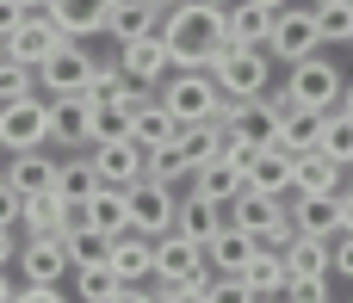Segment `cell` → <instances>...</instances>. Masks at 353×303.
Here are the masks:
<instances>
[{
	"label": "cell",
	"mask_w": 353,
	"mask_h": 303,
	"mask_svg": "<svg viewBox=\"0 0 353 303\" xmlns=\"http://www.w3.org/2000/svg\"><path fill=\"white\" fill-rule=\"evenodd\" d=\"M329 273L335 279H353V236H335L329 242Z\"/></svg>",
	"instance_id": "cell-43"
},
{
	"label": "cell",
	"mask_w": 353,
	"mask_h": 303,
	"mask_svg": "<svg viewBox=\"0 0 353 303\" xmlns=\"http://www.w3.org/2000/svg\"><path fill=\"white\" fill-rule=\"evenodd\" d=\"M12 260H19V236H6V229H0V273H6Z\"/></svg>",
	"instance_id": "cell-47"
},
{
	"label": "cell",
	"mask_w": 353,
	"mask_h": 303,
	"mask_svg": "<svg viewBox=\"0 0 353 303\" xmlns=\"http://www.w3.org/2000/svg\"><path fill=\"white\" fill-rule=\"evenodd\" d=\"M205 6H217V12H230V6H236V0H205Z\"/></svg>",
	"instance_id": "cell-56"
},
{
	"label": "cell",
	"mask_w": 353,
	"mask_h": 303,
	"mask_svg": "<svg viewBox=\"0 0 353 303\" xmlns=\"http://www.w3.org/2000/svg\"><path fill=\"white\" fill-rule=\"evenodd\" d=\"M0 62H6V37H0Z\"/></svg>",
	"instance_id": "cell-58"
},
{
	"label": "cell",
	"mask_w": 353,
	"mask_h": 303,
	"mask_svg": "<svg viewBox=\"0 0 353 303\" xmlns=\"http://www.w3.org/2000/svg\"><path fill=\"white\" fill-rule=\"evenodd\" d=\"M19 12H50V0H12Z\"/></svg>",
	"instance_id": "cell-52"
},
{
	"label": "cell",
	"mask_w": 353,
	"mask_h": 303,
	"mask_svg": "<svg viewBox=\"0 0 353 303\" xmlns=\"http://www.w3.org/2000/svg\"><path fill=\"white\" fill-rule=\"evenodd\" d=\"M347 50H353V43H347Z\"/></svg>",
	"instance_id": "cell-59"
},
{
	"label": "cell",
	"mask_w": 353,
	"mask_h": 303,
	"mask_svg": "<svg viewBox=\"0 0 353 303\" xmlns=\"http://www.w3.org/2000/svg\"><path fill=\"white\" fill-rule=\"evenodd\" d=\"M19 297V285H12V267H6V273H0V303H12Z\"/></svg>",
	"instance_id": "cell-49"
},
{
	"label": "cell",
	"mask_w": 353,
	"mask_h": 303,
	"mask_svg": "<svg viewBox=\"0 0 353 303\" xmlns=\"http://www.w3.org/2000/svg\"><path fill=\"white\" fill-rule=\"evenodd\" d=\"M112 303H161V291H143V285H124Z\"/></svg>",
	"instance_id": "cell-46"
},
{
	"label": "cell",
	"mask_w": 353,
	"mask_h": 303,
	"mask_svg": "<svg viewBox=\"0 0 353 303\" xmlns=\"http://www.w3.org/2000/svg\"><path fill=\"white\" fill-rule=\"evenodd\" d=\"M155 279H161V291H205V285H211L205 248H192V242H180V236H161V242H155Z\"/></svg>",
	"instance_id": "cell-9"
},
{
	"label": "cell",
	"mask_w": 353,
	"mask_h": 303,
	"mask_svg": "<svg viewBox=\"0 0 353 303\" xmlns=\"http://www.w3.org/2000/svg\"><path fill=\"white\" fill-rule=\"evenodd\" d=\"M87 81H93V56H87L81 43H62V50L37 68L43 99H87Z\"/></svg>",
	"instance_id": "cell-12"
},
{
	"label": "cell",
	"mask_w": 353,
	"mask_h": 303,
	"mask_svg": "<svg viewBox=\"0 0 353 303\" xmlns=\"http://www.w3.org/2000/svg\"><path fill=\"white\" fill-rule=\"evenodd\" d=\"M149 6H155V12H174V6H180V0H149Z\"/></svg>",
	"instance_id": "cell-55"
},
{
	"label": "cell",
	"mask_w": 353,
	"mask_h": 303,
	"mask_svg": "<svg viewBox=\"0 0 353 303\" xmlns=\"http://www.w3.org/2000/svg\"><path fill=\"white\" fill-rule=\"evenodd\" d=\"M205 303H261L248 291V279H211L205 285Z\"/></svg>",
	"instance_id": "cell-40"
},
{
	"label": "cell",
	"mask_w": 353,
	"mask_h": 303,
	"mask_svg": "<svg viewBox=\"0 0 353 303\" xmlns=\"http://www.w3.org/2000/svg\"><path fill=\"white\" fill-rule=\"evenodd\" d=\"M285 112H292L285 99H223L217 124H223L230 143H242L248 155H261V149L279 143V118H285Z\"/></svg>",
	"instance_id": "cell-3"
},
{
	"label": "cell",
	"mask_w": 353,
	"mask_h": 303,
	"mask_svg": "<svg viewBox=\"0 0 353 303\" xmlns=\"http://www.w3.org/2000/svg\"><path fill=\"white\" fill-rule=\"evenodd\" d=\"M310 6H316V12H329V6H353V0H310Z\"/></svg>",
	"instance_id": "cell-54"
},
{
	"label": "cell",
	"mask_w": 353,
	"mask_h": 303,
	"mask_svg": "<svg viewBox=\"0 0 353 303\" xmlns=\"http://www.w3.org/2000/svg\"><path fill=\"white\" fill-rule=\"evenodd\" d=\"M155 99H161L180 124H217V112H223V93H217L211 74H168V81L155 87Z\"/></svg>",
	"instance_id": "cell-6"
},
{
	"label": "cell",
	"mask_w": 353,
	"mask_h": 303,
	"mask_svg": "<svg viewBox=\"0 0 353 303\" xmlns=\"http://www.w3.org/2000/svg\"><path fill=\"white\" fill-rule=\"evenodd\" d=\"M323 124H329V112H285L273 149H285V155H323Z\"/></svg>",
	"instance_id": "cell-26"
},
{
	"label": "cell",
	"mask_w": 353,
	"mask_h": 303,
	"mask_svg": "<svg viewBox=\"0 0 353 303\" xmlns=\"http://www.w3.org/2000/svg\"><path fill=\"white\" fill-rule=\"evenodd\" d=\"M223 37H230V50H267V37H273V12L236 0V6L223 12Z\"/></svg>",
	"instance_id": "cell-24"
},
{
	"label": "cell",
	"mask_w": 353,
	"mask_h": 303,
	"mask_svg": "<svg viewBox=\"0 0 353 303\" xmlns=\"http://www.w3.org/2000/svg\"><path fill=\"white\" fill-rule=\"evenodd\" d=\"M174 211H180V192L174 186H161V180L130 186V236H149V242L174 236Z\"/></svg>",
	"instance_id": "cell-11"
},
{
	"label": "cell",
	"mask_w": 353,
	"mask_h": 303,
	"mask_svg": "<svg viewBox=\"0 0 353 303\" xmlns=\"http://www.w3.org/2000/svg\"><path fill=\"white\" fill-rule=\"evenodd\" d=\"M43 143H50V99L43 93L0 112V155H37Z\"/></svg>",
	"instance_id": "cell-8"
},
{
	"label": "cell",
	"mask_w": 353,
	"mask_h": 303,
	"mask_svg": "<svg viewBox=\"0 0 353 303\" xmlns=\"http://www.w3.org/2000/svg\"><path fill=\"white\" fill-rule=\"evenodd\" d=\"M223 229H230V217H223L217 205H205V198L180 192V211H174V236H180V242H192V248H211Z\"/></svg>",
	"instance_id": "cell-21"
},
{
	"label": "cell",
	"mask_w": 353,
	"mask_h": 303,
	"mask_svg": "<svg viewBox=\"0 0 353 303\" xmlns=\"http://www.w3.org/2000/svg\"><path fill=\"white\" fill-rule=\"evenodd\" d=\"M25 19H31V12H19V6H12V0H0V37H12V31H19V25H25Z\"/></svg>",
	"instance_id": "cell-45"
},
{
	"label": "cell",
	"mask_w": 353,
	"mask_h": 303,
	"mask_svg": "<svg viewBox=\"0 0 353 303\" xmlns=\"http://www.w3.org/2000/svg\"><path fill=\"white\" fill-rule=\"evenodd\" d=\"M130 112H137V105H93V99H87V149L124 143V136H130Z\"/></svg>",
	"instance_id": "cell-31"
},
{
	"label": "cell",
	"mask_w": 353,
	"mask_h": 303,
	"mask_svg": "<svg viewBox=\"0 0 353 303\" xmlns=\"http://www.w3.org/2000/svg\"><path fill=\"white\" fill-rule=\"evenodd\" d=\"M217 149H223V124H180V136L161 155H149V180H161V186L192 180L205 161H217Z\"/></svg>",
	"instance_id": "cell-2"
},
{
	"label": "cell",
	"mask_w": 353,
	"mask_h": 303,
	"mask_svg": "<svg viewBox=\"0 0 353 303\" xmlns=\"http://www.w3.org/2000/svg\"><path fill=\"white\" fill-rule=\"evenodd\" d=\"M254 254H261V242H254V236H242V229H223V236L205 248V267H211V279H242Z\"/></svg>",
	"instance_id": "cell-23"
},
{
	"label": "cell",
	"mask_w": 353,
	"mask_h": 303,
	"mask_svg": "<svg viewBox=\"0 0 353 303\" xmlns=\"http://www.w3.org/2000/svg\"><path fill=\"white\" fill-rule=\"evenodd\" d=\"M12 267H19V279H25V285H62V279L74 273V260H68L62 236H25Z\"/></svg>",
	"instance_id": "cell-13"
},
{
	"label": "cell",
	"mask_w": 353,
	"mask_h": 303,
	"mask_svg": "<svg viewBox=\"0 0 353 303\" xmlns=\"http://www.w3.org/2000/svg\"><path fill=\"white\" fill-rule=\"evenodd\" d=\"M341 229L353 236V192H341Z\"/></svg>",
	"instance_id": "cell-50"
},
{
	"label": "cell",
	"mask_w": 353,
	"mask_h": 303,
	"mask_svg": "<svg viewBox=\"0 0 353 303\" xmlns=\"http://www.w3.org/2000/svg\"><path fill=\"white\" fill-rule=\"evenodd\" d=\"M112 12H118V0H50V25L68 37V43H87L93 31H105L112 25Z\"/></svg>",
	"instance_id": "cell-17"
},
{
	"label": "cell",
	"mask_w": 353,
	"mask_h": 303,
	"mask_svg": "<svg viewBox=\"0 0 353 303\" xmlns=\"http://www.w3.org/2000/svg\"><path fill=\"white\" fill-rule=\"evenodd\" d=\"M68 217H74V205H62L56 192H43V198H25V236H62L68 229Z\"/></svg>",
	"instance_id": "cell-32"
},
{
	"label": "cell",
	"mask_w": 353,
	"mask_h": 303,
	"mask_svg": "<svg viewBox=\"0 0 353 303\" xmlns=\"http://www.w3.org/2000/svg\"><path fill=\"white\" fill-rule=\"evenodd\" d=\"M105 267H112L118 285H143V279H155V242L124 229L118 242H105Z\"/></svg>",
	"instance_id": "cell-20"
},
{
	"label": "cell",
	"mask_w": 353,
	"mask_h": 303,
	"mask_svg": "<svg viewBox=\"0 0 353 303\" xmlns=\"http://www.w3.org/2000/svg\"><path fill=\"white\" fill-rule=\"evenodd\" d=\"M118 68H124V81H130L137 93H155V87L174 74V56H168L161 37H143V43H124V50H118Z\"/></svg>",
	"instance_id": "cell-16"
},
{
	"label": "cell",
	"mask_w": 353,
	"mask_h": 303,
	"mask_svg": "<svg viewBox=\"0 0 353 303\" xmlns=\"http://www.w3.org/2000/svg\"><path fill=\"white\" fill-rule=\"evenodd\" d=\"M19 223H25V198H19L12 186H0V229L19 236Z\"/></svg>",
	"instance_id": "cell-42"
},
{
	"label": "cell",
	"mask_w": 353,
	"mask_h": 303,
	"mask_svg": "<svg viewBox=\"0 0 353 303\" xmlns=\"http://www.w3.org/2000/svg\"><path fill=\"white\" fill-rule=\"evenodd\" d=\"M161 43L174 56V74H211L217 56L230 50L223 37V12L205 0H180L174 12H161Z\"/></svg>",
	"instance_id": "cell-1"
},
{
	"label": "cell",
	"mask_w": 353,
	"mask_h": 303,
	"mask_svg": "<svg viewBox=\"0 0 353 303\" xmlns=\"http://www.w3.org/2000/svg\"><path fill=\"white\" fill-rule=\"evenodd\" d=\"M267 56L273 62H310V56H323V25H316V12L310 6H285V12H273V37H267Z\"/></svg>",
	"instance_id": "cell-7"
},
{
	"label": "cell",
	"mask_w": 353,
	"mask_h": 303,
	"mask_svg": "<svg viewBox=\"0 0 353 303\" xmlns=\"http://www.w3.org/2000/svg\"><path fill=\"white\" fill-rule=\"evenodd\" d=\"M68 279H74V303H112L118 291H124V285L112 279V267H105V260H99V267H74Z\"/></svg>",
	"instance_id": "cell-35"
},
{
	"label": "cell",
	"mask_w": 353,
	"mask_h": 303,
	"mask_svg": "<svg viewBox=\"0 0 353 303\" xmlns=\"http://www.w3.org/2000/svg\"><path fill=\"white\" fill-rule=\"evenodd\" d=\"M285 217H292V229L310 236V242H335V236H347V229H341V198H292Z\"/></svg>",
	"instance_id": "cell-22"
},
{
	"label": "cell",
	"mask_w": 353,
	"mask_h": 303,
	"mask_svg": "<svg viewBox=\"0 0 353 303\" xmlns=\"http://www.w3.org/2000/svg\"><path fill=\"white\" fill-rule=\"evenodd\" d=\"M248 6H261V12H285L292 0H248Z\"/></svg>",
	"instance_id": "cell-51"
},
{
	"label": "cell",
	"mask_w": 353,
	"mask_h": 303,
	"mask_svg": "<svg viewBox=\"0 0 353 303\" xmlns=\"http://www.w3.org/2000/svg\"><path fill=\"white\" fill-rule=\"evenodd\" d=\"M93 192H99V180H93V167H87L81 155H74V161H56V198H62V205H87Z\"/></svg>",
	"instance_id": "cell-34"
},
{
	"label": "cell",
	"mask_w": 353,
	"mask_h": 303,
	"mask_svg": "<svg viewBox=\"0 0 353 303\" xmlns=\"http://www.w3.org/2000/svg\"><path fill=\"white\" fill-rule=\"evenodd\" d=\"M341 93H347V74H341L329 56L298 62V68L285 74V87H279V99H285L292 112H335V105H341Z\"/></svg>",
	"instance_id": "cell-4"
},
{
	"label": "cell",
	"mask_w": 353,
	"mask_h": 303,
	"mask_svg": "<svg viewBox=\"0 0 353 303\" xmlns=\"http://www.w3.org/2000/svg\"><path fill=\"white\" fill-rule=\"evenodd\" d=\"M62 248H68V260H74V267H99V260H105V242H99V236H87L81 223H68V229H62Z\"/></svg>",
	"instance_id": "cell-37"
},
{
	"label": "cell",
	"mask_w": 353,
	"mask_h": 303,
	"mask_svg": "<svg viewBox=\"0 0 353 303\" xmlns=\"http://www.w3.org/2000/svg\"><path fill=\"white\" fill-rule=\"evenodd\" d=\"M174 136H180V118H174L155 93H143V99H137V112H130V143H137L143 155H161Z\"/></svg>",
	"instance_id": "cell-18"
},
{
	"label": "cell",
	"mask_w": 353,
	"mask_h": 303,
	"mask_svg": "<svg viewBox=\"0 0 353 303\" xmlns=\"http://www.w3.org/2000/svg\"><path fill=\"white\" fill-rule=\"evenodd\" d=\"M316 12V6H310ZM316 25H323V43H353V6H329V12H316Z\"/></svg>",
	"instance_id": "cell-39"
},
{
	"label": "cell",
	"mask_w": 353,
	"mask_h": 303,
	"mask_svg": "<svg viewBox=\"0 0 353 303\" xmlns=\"http://www.w3.org/2000/svg\"><path fill=\"white\" fill-rule=\"evenodd\" d=\"M279 303H329V279H292Z\"/></svg>",
	"instance_id": "cell-41"
},
{
	"label": "cell",
	"mask_w": 353,
	"mask_h": 303,
	"mask_svg": "<svg viewBox=\"0 0 353 303\" xmlns=\"http://www.w3.org/2000/svg\"><path fill=\"white\" fill-rule=\"evenodd\" d=\"M335 112H347V118H353V81H347V93H341V105H335Z\"/></svg>",
	"instance_id": "cell-53"
},
{
	"label": "cell",
	"mask_w": 353,
	"mask_h": 303,
	"mask_svg": "<svg viewBox=\"0 0 353 303\" xmlns=\"http://www.w3.org/2000/svg\"><path fill=\"white\" fill-rule=\"evenodd\" d=\"M118 43H143V37H161V12L149 6V0H118V12H112V25H105Z\"/></svg>",
	"instance_id": "cell-28"
},
{
	"label": "cell",
	"mask_w": 353,
	"mask_h": 303,
	"mask_svg": "<svg viewBox=\"0 0 353 303\" xmlns=\"http://www.w3.org/2000/svg\"><path fill=\"white\" fill-rule=\"evenodd\" d=\"M0 186H6V161H0Z\"/></svg>",
	"instance_id": "cell-57"
},
{
	"label": "cell",
	"mask_w": 353,
	"mask_h": 303,
	"mask_svg": "<svg viewBox=\"0 0 353 303\" xmlns=\"http://www.w3.org/2000/svg\"><path fill=\"white\" fill-rule=\"evenodd\" d=\"M323 155L341 161V167H353V118L347 112H329V124H323Z\"/></svg>",
	"instance_id": "cell-36"
},
{
	"label": "cell",
	"mask_w": 353,
	"mask_h": 303,
	"mask_svg": "<svg viewBox=\"0 0 353 303\" xmlns=\"http://www.w3.org/2000/svg\"><path fill=\"white\" fill-rule=\"evenodd\" d=\"M62 43H68V37H62V31H56L43 12H31V19H25V25L6 37V62H19V68H31V74H37V68H43V62H50Z\"/></svg>",
	"instance_id": "cell-15"
},
{
	"label": "cell",
	"mask_w": 353,
	"mask_h": 303,
	"mask_svg": "<svg viewBox=\"0 0 353 303\" xmlns=\"http://www.w3.org/2000/svg\"><path fill=\"white\" fill-rule=\"evenodd\" d=\"M50 143L56 149L87 143V99H50Z\"/></svg>",
	"instance_id": "cell-29"
},
{
	"label": "cell",
	"mask_w": 353,
	"mask_h": 303,
	"mask_svg": "<svg viewBox=\"0 0 353 303\" xmlns=\"http://www.w3.org/2000/svg\"><path fill=\"white\" fill-rule=\"evenodd\" d=\"M31 93H37V74L19 68V62H0V112L19 105V99H31Z\"/></svg>",
	"instance_id": "cell-38"
},
{
	"label": "cell",
	"mask_w": 353,
	"mask_h": 303,
	"mask_svg": "<svg viewBox=\"0 0 353 303\" xmlns=\"http://www.w3.org/2000/svg\"><path fill=\"white\" fill-rule=\"evenodd\" d=\"M87 167H93V180L112 186V192H130V186L149 180V155H143L130 136H124V143H99V149H87Z\"/></svg>",
	"instance_id": "cell-10"
},
{
	"label": "cell",
	"mask_w": 353,
	"mask_h": 303,
	"mask_svg": "<svg viewBox=\"0 0 353 303\" xmlns=\"http://www.w3.org/2000/svg\"><path fill=\"white\" fill-rule=\"evenodd\" d=\"M242 279H248V291H254L261 303H279V297H285V285H292L285 260H279V254H267V248L248 260V273H242Z\"/></svg>",
	"instance_id": "cell-30"
},
{
	"label": "cell",
	"mask_w": 353,
	"mask_h": 303,
	"mask_svg": "<svg viewBox=\"0 0 353 303\" xmlns=\"http://www.w3.org/2000/svg\"><path fill=\"white\" fill-rule=\"evenodd\" d=\"M6 186L19 192V198H43V192H56V155H12L6 161Z\"/></svg>",
	"instance_id": "cell-25"
},
{
	"label": "cell",
	"mask_w": 353,
	"mask_h": 303,
	"mask_svg": "<svg viewBox=\"0 0 353 303\" xmlns=\"http://www.w3.org/2000/svg\"><path fill=\"white\" fill-rule=\"evenodd\" d=\"M211 81H217L223 99H267V87H273V56H267V50H223L217 68H211Z\"/></svg>",
	"instance_id": "cell-5"
},
{
	"label": "cell",
	"mask_w": 353,
	"mask_h": 303,
	"mask_svg": "<svg viewBox=\"0 0 353 303\" xmlns=\"http://www.w3.org/2000/svg\"><path fill=\"white\" fill-rule=\"evenodd\" d=\"M279 260H285V273H292V279H335V273H329V242L298 236V242H292Z\"/></svg>",
	"instance_id": "cell-33"
},
{
	"label": "cell",
	"mask_w": 353,
	"mask_h": 303,
	"mask_svg": "<svg viewBox=\"0 0 353 303\" xmlns=\"http://www.w3.org/2000/svg\"><path fill=\"white\" fill-rule=\"evenodd\" d=\"M242 192H248V167H236V161H223V155L192 174V198H205V205H217V211H230Z\"/></svg>",
	"instance_id": "cell-19"
},
{
	"label": "cell",
	"mask_w": 353,
	"mask_h": 303,
	"mask_svg": "<svg viewBox=\"0 0 353 303\" xmlns=\"http://www.w3.org/2000/svg\"><path fill=\"white\" fill-rule=\"evenodd\" d=\"M12 303H74L62 285H19V297Z\"/></svg>",
	"instance_id": "cell-44"
},
{
	"label": "cell",
	"mask_w": 353,
	"mask_h": 303,
	"mask_svg": "<svg viewBox=\"0 0 353 303\" xmlns=\"http://www.w3.org/2000/svg\"><path fill=\"white\" fill-rule=\"evenodd\" d=\"M161 303H205V291H161Z\"/></svg>",
	"instance_id": "cell-48"
},
{
	"label": "cell",
	"mask_w": 353,
	"mask_h": 303,
	"mask_svg": "<svg viewBox=\"0 0 353 303\" xmlns=\"http://www.w3.org/2000/svg\"><path fill=\"white\" fill-rule=\"evenodd\" d=\"M248 192L285 198V192H292V155H285V149H261V155H248Z\"/></svg>",
	"instance_id": "cell-27"
},
{
	"label": "cell",
	"mask_w": 353,
	"mask_h": 303,
	"mask_svg": "<svg viewBox=\"0 0 353 303\" xmlns=\"http://www.w3.org/2000/svg\"><path fill=\"white\" fill-rule=\"evenodd\" d=\"M68 223H81L87 236H99V242H118L124 229H130V192H112V186H99L87 205H74V217Z\"/></svg>",
	"instance_id": "cell-14"
}]
</instances>
